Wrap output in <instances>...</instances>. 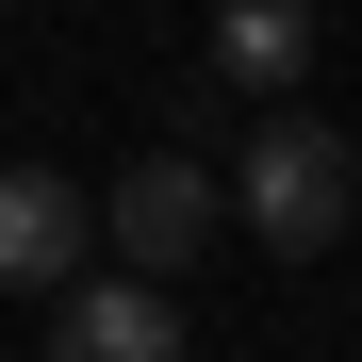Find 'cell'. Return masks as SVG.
I'll return each mask as SVG.
<instances>
[{
    "mask_svg": "<svg viewBox=\"0 0 362 362\" xmlns=\"http://www.w3.org/2000/svg\"><path fill=\"white\" fill-rule=\"evenodd\" d=\"M83 181L66 165H0V296H66L83 280Z\"/></svg>",
    "mask_w": 362,
    "mask_h": 362,
    "instance_id": "3",
    "label": "cell"
},
{
    "mask_svg": "<svg viewBox=\"0 0 362 362\" xmlns=\"http://www.w3.org/2000/svg\"><path fill=\"white\" fill-rule=\"evenodd\" d=\"M214 66L280 99L296 66H313V0H214Z\"/></svg>",
    "mask_w": 362,
    "mask_h": 362,
    "instance_id": "5",
    "label": "cell"
},
{
    "mask_svg": "<svg viewBox=\"0 0 362 362\" xmlns=\"http://www.w3.org/2000/svg\"><path fill=\"white\" fill-rule=\"evenodd\" d=\"M49 362H181V296L132 280V264H115V280H66V296H49Z\"/></svg>",
    "mask_w": 362,
    "mask_h": 362,
    "instance_id": "4",
    "label": "cell"
},
{
    "mask_svg": "<svg viewBox=\"0 0 362 362\" xmlns=\"http://www.w3.org/2000/svg\"><path fill=\"white\" fill-rule=\"evenodd\" d=\"M214 165L198 148H132V165H115V264H132V280H165V264H198L214 247Z\"/></svg>",
    "mask_w": 362,
    "mask_h": 362,
    "instance_id": "2",
    "label": "cell"
},
{
    "mask_svg": "<svg viewBox=\"0 0 362 362\" xmlns=\"http://www.w3.org/2000/svg\"><path fill=\"white\" fill-rule=\"evenodd\" d=\"M230 214L264 230L280 264H313V247H346V214H362V148L329 132V115H296V99H264V132L230 148V181H214Z\"/></svg>",
    "mask_w": 362,
    "mask_h": 362,
    "instance_id": "1",
    "label": "cell"
}]
</instances>
